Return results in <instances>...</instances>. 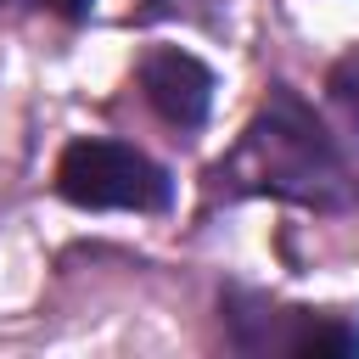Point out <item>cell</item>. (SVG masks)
<instances>
[{"label": "cell", "instance_id": "obj_6", "mask_svg": "<svg viewBox=\"0 0 359 359\" xmlns=\"http://www.w3.org/2000/svg\"><path fill=\"white\" fill-rule=\"evenodd\" d=\"M6 6H34V11H56V17H67V22H84L95 0H6Z\"/></svg>", "mask_w": 359, "mask_h": 359}, {"label": "cell", "instance_id": "obj_1", "mask_svg": "<svg viewBox=\"0 0 359 359\" xmlns=\"http://www.w3.org/2000/svg\"><path fill=\"white\" fill-rule=\"evenodd\" d=\"M208 191L236 202V196H275L292 208L314 213H348L359 202V180L342 157V146L325 135L314 107L292 84H269L236 146L213 163Z\"/></svg>", "mask_w": 359, "mask_h": 359}, {"label": "cell", "instance_id": "obj_5", "mask_svg": "<svg viewBox=\"0 0 359 359\" xmlns=\"http://www.w3.org/2000/svg\"><path fill=\"white\" fill-rule=\"evenodd\" d=\"M325 90H331V101H337V107L353 118V129H359V45H353L348 56H337V67H331Z\"/></svg>", "mask_w": 359, "mask_h": 359}, {"label": "cell", "instance_id": "obj_4", "mask_svg": "<svg viewBox=\"0 0 359 359\" xmlns=\"http://www.w3.org/2000/svg\"><path fill=\"white\" fill-rule=\"evenodd\" d=\"M140 79V95L151 101V112L174 129H202L208 123V107H213V73L202 56L180 50V45H157L140 56L135 67Z\"/></svg>", "mask_w": 359, "mask_h": 359}, {"label": "cell", "instance_id": "obj_3", "mask_svg": "<svg viewBox=\"0 0 359 359\" xmlns=\"http://www.w3.org/2000/svg\"><path fill=\"white\" fill-rule=\"evenodd\" d=\"M56 191L73 208H123V213H163L174 202L168 168L123 140H67L56 157Z\"/></svg>", "mask_w": 359, "mask_h": 359}, {"label": "cell", "instance_id": "obj_7", "mask_svg": "<svg viewBox=\"0 0 359 359\" xmlns=\"http://www.w3.org/2000/svg\"><path fill=\"white\" fill-rule=\"evenodd\" d=\"M151 17H174V11H191V0H146Z\"/></svg>", "mask_w": 359, "mask_h": 359}, {"label": "cell", "instance_id": "obj_2", "mask_svg": "<svg viewBox=\"0 0 359 359\" xmlns=\"http://www.w3.org/2000/svg\"><path fill=\"white\" fill-rule=\"evenodd\" d=\"M219 320H224L230 348L252 353V359H348V353H359L353 320L275 303V297L247 292V286H230L219 297Z\"/></svg>", "mask_w": 359, "mask_h": 359}]
</instances>
